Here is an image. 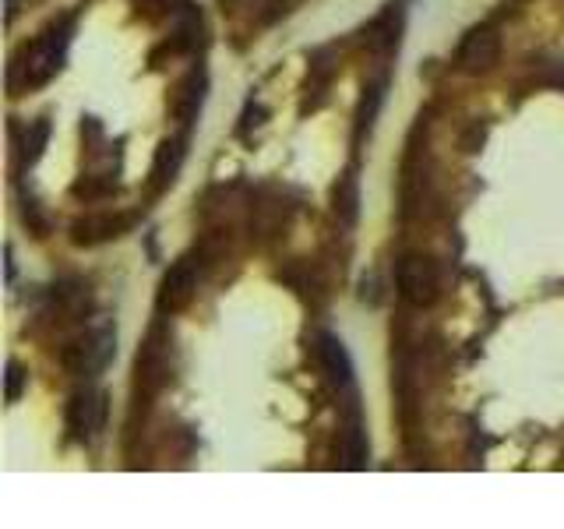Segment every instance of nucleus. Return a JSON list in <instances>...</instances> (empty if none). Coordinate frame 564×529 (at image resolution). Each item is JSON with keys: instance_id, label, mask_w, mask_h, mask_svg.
I'll return each instance as SVG.
<instances>
[{"instance_id": "obj_1", "label": "nucleus", "mask_w": 564, "mask_h": 529, "mask_svg": "<svg viewBox=\"0 0 564 529\" xmlns=\"http://www.w3.org/2000/svg\"><path fill=\"white\" fill-rule=\"evenodd\" d=\"M64 43L67 36L57 29H50L43 39H39L32 50H25L22 57H15V64H11V89L18 92H29V89H39V85H46L53 75L60 71V60H64Z\"/></svg>"}, {"instance_id": "obj_2", "label": "nucleus", "mask_w": 564, "mask_h": 529, "mask_svg": "<svg viewBox=\"0 0 564 529\" xmlns=\"http://www.w3.org/2000/svg\"><path fill=\"white\" fill-rule=\"evenodd\" d=\"M170 381V336L163 325H152L149 339L138 350V364H134V385L149 399Z\"/></svg>"}, {"instance_id": "obj_3", "label": "nucleus", "mask_w": 564, "mask_h": 529, "mask_svg": "<svg viewBox=\"0 0 564 529\" xmlns=\"http://www.w3.org/2000/svg\"><path fill=\"white\" fill-rule=\"evenodd\" d=\"M117 353V336L113 328H99V332H89V336L67 343L64 353H60V364L67 367L71 374H99Z\"/></svg>"}, {"instance_id": "obj_4", "label": "nucleus", "mask_w": 564, "mask_h": 529, "mask_svg": "<svg viewBox=\"0 0 564 529\" xmlns=\"http://www.w3.org/2000/svg\"><path fill=\"white\" fill-rule=\"evenodd\" d=\"M438 269H434L431 258H423V254H406L399 261V293L406 304L413 307H431L438 300Z\"/></svg>"}, {"instance_id": "obj_5", "label": "nucleus", "mask_w": 564, "mask_h": 529, "mask_svg": "<svg viewBox=\"0 0 564 529\" xmlns=\"http://www.w3.org/2000/svg\"><path fill=\"white\" fill-rule=\"evenodd\" d=\"M106 424V395L103 392H85L71 395V403H67V431L75 434L78 441H92L99 438Z\"/></svg>"}, {"instance_id": "obj_6", "label": "nucleus", "mask_w": 564, "mask_h": 529, "mask_svg": "<svg viewBox=\"0 0 564 529\" xmlns=\"http://www.w3.org/2000/svg\"><path fill=\"white\" fill-rule=\"evenodd\" d=\"M498 57H501V36L490 29V25L473 29L459 46V68L469 71V75H483V71H490L494 64H498Z\"/></svg>"}, {"instance_id": "obj_7", "label": "nucleus", "mask_w": 564, "mask_h": 529, "mask_svg": "<svg viewBox=\"0 0 564 529\" xmlns=\"http://www.w3.org/2000/svg\"><path fill=\"white\" fill-rule=\"evenodd\" d=\"M194 293H198V269H194L191 261H177L163 276V283H159V311L163 314L184 311L194 300Z\"/></svg>"}, {"instance_id": "obj_8", "label": "nucleus", "mask_w": 564, "mask_h": 529, "mask_svg": "<svg viewBox=\"0 0 564 529\" xmlns=\"http://www.w3.org/2000/svg\"><path fill=\"white\" fill-rule=\"evenodd\" d=\"M127 226H131V216H85L71 226V240H75L78 247H96V244H103V240L124 237Z\"/></svg>"}, {"instance_id": "obj_9", "label": "nucleus", "mask_w": 564, "mask_h": 529, "mask_svg": "<svg viewBox=\"0 0 564 529\" xmlns=\"http://www.w3.org/2000/svg\"><path fill=\"white\" fill-rule=\"evenodd\" d=\"M318 360H321V367H325L328 378H332V385H339V388L353 385V360H349L346 346H342L335 336H328V332L318 339Z\"/></svg>"}, {"instance_id": "obj_10", "label": "nucleus", "mask_w": 564, "mask_h": 529, "mask_svg": "<svg viewBox=\"0 0 564 529\" xmlns=\"http://www.w3.org/2000/svg\"><path fill=\"white\" fill-rule=\"evenodd\" d=\"M205 85H208L205 71H191V75L177 85V92H173V117H177L180 124H191V120L201 113V103H205Z\"/></svg>"}, {"instance_id": "obj_11", "label": "nucleus", "mask_w": 564, "mask_h": 529, "mask_svg": "<svg viewBox=\"0 0 564 529\" xmlns=\"http://www.w3.org/2000/svg\"><path fill=\"white\" fill-rule=\"evenodd\" d=\"M180 163H184V138H170L156 149V159H152V184L156 187H170L180 173Z\"/></svg>"}, {"instance_id": "obj_12", "label": "nucleus", "mask_w": 564, "mask_h": 529, "mask_svg": "<svg viewBox=\"0 0 564 529\" xmlns=\"http://www.w3.org/2000/svg\"><path fill=\"white\" fill-rule=\"evenodd\" d=\"M342 459H346L349 470H364L367 466V431L360 424L357 410L349 413V424L342 431Z\"/></svg>"}, {"instance_id": "obj_13", "label": "nucleus", "mask_w": 564, "mask_h": 529, "mask_svg": "<svg viewBox=\"0 0 564 529\" xmlns=\"http://www.w3.org/2000/svg\"><path fill=\"white\" fill-rule=\"evenodd\" d=\"M357 212H360V187H357V177L346 173V177L335 184V219H339L342 226H353L357 223Z\"/></svg>"}, {"instance_id": "obj_14", "label": "nucleus", "mask_w": 564, "mask_h": 529, "mask_svg": "<svg viewBox=\"0 0 564 529\" xmlns=\"http://www.w3.org/2000/svg\"><path fill=\"white\" fill-rule=\"evenodd\" d=\"M381 103H385V78L364 89V99H360V110H357V138H364L374 127V117H378Z\"/></svg>"}, {"instance_id": "obj_15", "label": "nucleus", "mask_w": 564, "mask_h": 529, "mask_svg": "<svg viewBox=\"0 0 564 529\" xmlns=\"http://www.w3.org/2000/svg\"><path fill=\"white\" fill-rule=\"evenodd\" d=\"M46 142H50V120H36V124L25 131L22 138V149H18V156H22V163H36L39 156H43Z\"/></svg>"}, {"instance_id": "obj_16", "label": "nucleus", "mask_w": 564, "mask_h": 529, "mask_svg": "<svg viewBox=\"0 0 564 529\" xmlns=\"http://www.w3.org/2000/svg\"><path fill=\"white\" fill-rule=\"evenodd\" d=\"M177 50H194V46L201 43V15L191 8L180 11V25H177Z\"/></svg>"}, {"instance_id": "obj_17", "label": "nucleus", "mask_w": 564, "mask_h": 529, "mask_svg": "<svg viewBox=\"0 0 564 529\" xmlns=\"http://www.w3.org/2000/svg\"><path fill=\"white\" fill-rule=\"evenodd\" d=\"M25 381H29L25 367L18 364V360H8V385H4V395H8V403H18V399H22Z\"/></svg>"}, {"instance_id": "obj_18", "label": "nucleus", "mask_w": 564, "mask_h": 529, "mask_svg": "<svg viewBox=\"0 0 564 529\" xmlns=\"http://www.w3.org/2000/svg\"><path fill=\"white\" fill-rule=\"evenodd\" d=\"M141 8H149L152 15H163V11H177L173 4H184V0H138Z\"/></svg>"}, {"instance_id": "obj_19", "label": "nucleus", "mask_w": 564, "mask_h": 529, "mask_svg": "<svg viewBox=\"0 0 564 529\" xmlns=\"http://www.w3.org/2000/svg\"><path fill=\"white\" fill-rule=\"evenodd\" d=\"M480 142H483V127H473V135H469L466 142H462V149H466V152H476V149H480Z\"/></svg>"}]
</instances>
